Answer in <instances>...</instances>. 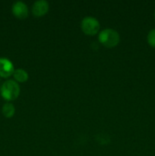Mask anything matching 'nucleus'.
I'll return each mask as SVG.
<instances>
[{
	"label": "nucleus",
	"instance_id": "9",
	"mask_svg": "<svg viewBox=\"0 0 155 156\" xmlns=\"http://www.w3.org/2000/svg\"><path fill=\"white\" fill-rule=\"evenodd\" d=\"M147 41L149 45L155 48V28L151 29L147 34Z\"/></svg>",
	"mask_w": 155,
	"mask_h": 156
},
{
	"label": "nucleus",
	"instance_id": "7",
	"mask_svg": "<svg viewBox=\"0 0 155 156\" xmlns=\"http://www.w3.org/2000/svg\"><path fill=\"white\" fill-rule=\"evenodd\" d=\"M13 76L16 82H27L28 79V74L25 70L22 69H18L15 70L13 73Z\"/></svg>",
	"mask_w": 155,
	"mask_h": 156
},
{
	"label": "nucleus",
	"instance_id": "2",
	"mask_svg": "<svg viewBox=\"0 0 155 156\" xmlns=\"http://www.w3.org/2000/svg\"><path fill=\"white\" fill-rule=\"evenodd\" d=\"M100 43L108 48H112L119 43L120 37L116 30L111 28H106L102 30L98 37Z\"/></svg>",
	"mask_w": 155,
	"mask_h": 156
},
{
	"label": "nucleus",
	"instance_id": "6",
	"mask_svg": "<svg viewBox=\"0 0 155 156\" xmlns=\"http://www.w3.org/2000/svg\"><path fill=\"white\" fill-rule=\"evenodd\" d=\"M49 3L45 0H39L33 3L32 7V13L36 17L45 15L49 11Z\"/></svg>",
	"mask_w": 155,
	"mask_h": 156
},
{
	"label": "nucleus",
	"instance_id": "4",
	"mask_svg": "<svg viewBox=\"0 0 155 156\" xmlns=\"http://www.w3.org/2000/svg\"><path fill=\"white\" fill-rule=\"evenodd\" d=\"M14 65L7 58H0V77L9 78L13 75Z\"/></svg>",
	"mask_w": 155,
	"mask_h": 156
},
{
	"label": "nucleus",
	"instance_id": "10",
	"mask_svg": "<svg viewBox=\"0 0 155 156\" xmlns=\"http://www.w3.org/2000/svg\"><path fill=\"white\" fill-rule=\"evenodd\" d=\"M154 18H155V11H154Z\"/></svg>",
	"mask_w": 155,
	"mask_h": 156
},
{
	"label": "nucleus",
	"instance_id": "5",
	"mask_svg": "<svg viewBox=\"0 0 155 156\" xmlns=\"http://www.w3.org/2000/svg\"><path fill=\"white\" fill-rule=\"evenodd\" d=\"M12 12L16 18L19 19H24L28 16V8L23 2H16L13 4Z\"/></svg>",
	"mask_w": 155,
	"mask_h": 156
},
{
	"label": "nucleus",
	"instance_id": "8",
	"mask_svg": "<svg viewBox=\"0 0 155 156\" xmlns=\"http://www.w3.org/2000/svg\"><path fill=\"white\" fill-rule=\"evenodd\" d=\"M2 111V114L5 117H7V118H11V117H13L15 113V106L11 103H6L3 105Z\"/></svg>",
	"mask_w": 155,
	"mask_h": 156
},
{
	"label": "nucleus",
	"instance_id": "1",
	"mask_svg": "<svg viewBox=\"0 0 155 156\" xmlns=\"http://www.w3.org/2000/svg\"><path fill=\"white\" fill-rule=\"evenodd\" d=\"M1 95L5 100L14 101L18 98L20 94V87L18 82L14 80H7L1 87Z\"/></svg>",
	"mask_w": 155,
	"mask_h": 156
},
{
	"label": "nucleus",
	"instance_id": "3",
	"mask_svg": "<svg viewBox=\"0 0 155 156\" xmlns=\"http://www.w3.org/2000/svg\"><path fill=\"white\" fill-rule=\"evenodd\" d=\"M81 30L85 34L90 35V36H94L98 33L100 30V23L97 21V18L94 17H85L81 21Z\"/></svg>",
	"mask_w": 155,
	"mask_h": 156
}]
</instances>
